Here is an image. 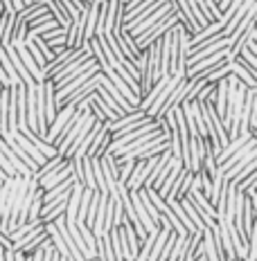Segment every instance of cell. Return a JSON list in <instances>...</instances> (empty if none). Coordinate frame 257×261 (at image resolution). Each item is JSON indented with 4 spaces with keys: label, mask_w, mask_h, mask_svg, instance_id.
I'll use <instances>...</instances> for the list:
<instances>
[{
    "label": "cell",
    "mask_w": 257,
    "mask_h": 261,
    "mask_svg": "<svg viewBox=\"0 0 257 261\" xmlns=\"http://www.w3.org/2000/svg\"><path fill=\"white\" fill-rule=\"evenodd\" d=\"M188 50H190V32L178 23L174 27V47H172V68H169V74L185 77V70H188Z\"/></svg>",
    "instance_id": "6da1fadb"
},
{
    "label": "cell",
    "mask_w": 257,
    "mask_h": 261,
    "mask_svg": "<svg viewBox=\"0 0 257 261\" xmlns=\"http://www.w3.org/2000/svg\"><path fill=\"white\" fill-rule=\"evenodd\" d=\"M154 128H160L158 126V122L156 119H151V117H145L142 122H138L135 126H131V128H124V130H118V133H113L111 135V146H108V151L106 153H115V151L120 149V146H124V144H129V142H133L135 138H140V135H145V133H149V130H154Z\"/></svg>",
    "instance_id": "7a4b0ae2"
},
{
    "label": "cell",
    "mask_w": 257,
    "mask_h": 261,
    "mask_svg": "<svg viewBox=\"0 0 257 261\" xmlns=\"http://www.w3.org/2000/svg\"><path fill=\"white\" fill-rule=\"evenodd\" d=\"M180 18H183V16H180V12H178V9H174L172 14H167L165 18H160V20H158V23H156L154 27H151L149 32H145V34H142V36H138V39H133V41H135V45H138L140 50H145V47H149L151 43H156V41L160 39L162 34H165L167 30H172L174 25H178V23H180Z\"/></svg>",
    "instance_id": "3957f363"
},
{
    "label": "cell",
    "mask_w": 257,
    "mask_h": 261,
    "mask_svg": "<svg viewBox=\"0 0 257 261\" xmlns=\"http://www.w3.org/2000/svg\"><path fill=\"white\" fill-rule=\"evenodd\" d=\"M185 198L190 200V203L194 205V210L199 212V216H201V221L205 223V227H212L217 223V212L215 207H212V203L203 196V192H201L199 187H190V192L185 194Z\"/></svg>",
    "instance_id": "277c9868"
},
{
    "label": "cell",
    "mask_w": 257,
    "mask_h": 261,
    "mask_svg": "<svg viewBox=\"0 0 257 261\" xmlns=\"http://www.w3.org/2000/svg\"><path fill=\"white\" fill-rule=\"evenodd\" d=\"M118 232H120V243H122V257H124V261L135 259V257H138V252H140V239L133 232L131 223L124 219L122 225L118 227Z\"/></svg>",
    "instance_id": "5b68a950"
},
{
    "label": "cell",
    "mask_w": 257,
    "mask_h": 261,
    "mask_svg": "<svg viewBox=\"0 0 257 261\" xmlns=\"http://www.w3.org/2000/svg\"><path fill=\"white\" fill-rule=\"evenodd\" d=\"M174 9H176V5H174V0H165V3H162L160 7L156 9V12H151V14L147 16L145 20H140V23H138V25L133 27V30L129 32V34H131V39H138V36H142V34H145V32H149L151 27H154V25L158 23V20H160V18H165L167 14H172Z\"/></svg>",
    "instance_id": "8992f818"
},
{
    "label": "cell",
    "mask_w": 257,
    "mask_h": 261,
    "mask_svg": "<svg viewBox=\"0 0 257 261\" xmlns=\"http://www.w3.org/2000/svg\"><path fill=\"white\" fill-rule=\"evenodd\" d=\"M176 27V25H174ZM174 27L167 30L160 36V54H158V74L169 77V68H172V47H174Z\"/></svg>",
    "instance_id": "52a82bcc"
},
{
    "label": "cell",
    "mask_w": 257,
    "mask_h": 261,
    "mask_svg": "<svg viewBox=\"0 0 257 261\" xmlns=\"http://www.w3.org/2000/svg\"><path fill=\"white\" fill-rule=\"evenodd\" d=\"M154 162H156V158H147V160H135L133 171H131L129 180L124 182V187H127L129 192H138V189H142V182H145L147 173L151 171Z\"/></svg>",
    "instance_id": "ba28073f"
},
{
    "label": "cell",
    "mask_w": 257,
    "mask_h": 261,
    "mask_svg": "<svg viewBox=\"0 0 257 261\" xmlns=\"http://www.w3.org/2000/svg\"><path fill=\"white\" fill-rule=\"evenodd\" d=\"M100 81H102V70H100V72H95V74H92V77H90L88 81H84V84H81V86H79V88L75 90V92H70V95H68V97H65V99L61 101V106H77L79 101H84L86 97L90 95V92H95V90H97V86H100Z\"/></svg>",
    "instance_id": "9c48e42d"
},
{
    "label": "cell",
    "mask_w": 257,
    "mask_h": 261,
    "mask_svg": "<svg viewBox=\"0 0 257 261\" xmlns=\"http://www.w3.org/2000/svg\"><path fill=\"white\" fill-rule=\"evenodd\" d=\"M183 79V77H178V74H169V79H167V84L162 86V90L158 92V97L154 99V104H151L149 108H147V117H151V119H156L158 115H160V108L165 106V101H167V97L172 95V90L176 88V84Z\"/></svg>",
    "instance_id": "30bf717a"
},
{
    "label": "cell",
    "mask_w": 257,
    "mask_h": 261,
    "mask_svg": "<svg viewBox=\"0 0 257 261\" xmlns=\"http://www.w3.org/2000/svg\"><path fill=\"white\" fill-rule=\"evenodd\" d=\"M75 108H77V106H61V108L57 111V115H54V119L50 122V126H48V133H45V140H48L50 144L54 142V140H57V135L61 133V128L65 126V122L70 119V115L75 113Z\"/></svg>",
    "instance_id": "8fae6325"
},
{
    "label": "cell",
    "mask_w": 257,
    "mask_h": 261,
    "mask_svg": "<svg viewBox=\"0 0 257 261\" xmlns=\"http://www.w3.org/2000/svg\"><path fill=\"white\" fill-rule=\"evenodd\" d=\"M81 43H84V12L65 27V47L75 50V47H81Z\"/></svg>",
    "instance_id": "7c38bea8"
},
{
    "label": "cell",
    "mask_w": 257,
    "mask_h": 261,
    "mask_svg": "<svg viewBox=\"0 0 257 261\" xmlns=\"http://www.w3.org/2000/svg\"><path fill=\"white\" fill-rule=\"evenodd\" d=\"M192 178H194L192 171H188V169L180 171L178 178L172 185V189H169V194L165 196V200H180V198H185V194H188L190 187H192Z\"/></svg>",
    "instance_id": "4fadbf2b"
},
{
    "label": "cell",
    "mask_w": 257,
    "mask_h": 261,
    "mask_svg": "<svg viewBox=\"0 0 257 261\" xmlns=\"http://www.w3.org/2000/svg\"><path fill=\"white\" fill-rule=\"evenodd\" d=\"M147 115H145V111H140V108H135L133 113H127V115H122V117H118L115 122H104L106 124V128H108V133H118V130H124V128H131V126H135L138 122H142Z\"/></svg>",
    "instance_id": "5bb4252c"
},
{
    "label": "cell",
    "mask_w": 257,
    "mask_h": 261,
    "mask_svg": "<svg viewBox=\"0 0 257 261\" xmlns=\"http://www.w3.org/2000/svg\"><path fill=\"white\" fill-rule=\"evenodd\" d=\"M100 160V167H102V176H104V182H106V189L108 192H113L118 185V162L113 155H102L97 158Z\"/></svg>",
    "instance_id": "9a60e30c"
},
{
    "label": "cell",
    "mask_w": 257,
    "mask_h": 261,
    "mask_svg": "<svg viewBox=\"0 0 257 261\" xmlns=\"http://www.w3.org/2000/svg\"><path fill=\"white\" fill-rule=\"evenodd\" d=\"M108 146H111V133H108L106 124H102V128L97 130L95 140H92V144H90V149H88L86 155L88 158H102V155H106Z\"/></svg>",
    "instance_id": "2e32d148"
},
{
    "label": "cell",
    "mask_w": 257,
    "mask_h": 261,
    "mask_svg": "<svg viewBox=\"0 0 257 261\" xmlns=\"http://www.w3.org/2000/svg\"><path fill=\"white\" fill-rule=\"evenodd\" d=\"M14 45V50L18 52V57H20V61H23V65L27 68V72L32 74V79L36 81V84H41V81H45L43 79V72H41V68L34 63V59H32V54L27 52V47H25V43H12Z\"/></svg>",
    "instance_id": "e0dca14e"
},
{
    "label": "cell",
    "mask_w": 257,
    "mask_h": 261,
    "mask_svg": "<svg viewBox=\"0 0 257 261\" xmlns=\"http://www.w3.org/2000/svg\"><path fill=\"white\" fill-rule=\"evenodd\" d=\"M3 50H5V54H7V57H9V61H12L14 70H16V74H18V79H20V84H23V86H34L36 81L32 79V74H30V72H27V68L23 65V61H20L18 52L14 50V45H5Z\"/></svg>",
    "instance_id": "ac0fdd59"
},
{
    "label": "cell",
    "mask_w": 257,
    "mask_h": 261,
    "mask_svg": "<svg viewBox=\"0 0 257 261\" xmlns=\"http://www.w3.org/2000/svg\"><path fill=\"white\" fill-rule=\"evenodd\" d=\"M9 138H12V140H14V142H16V144H18V146H20V151H25V153H27V155H30V158H32V160H34V162H36V165H39V167H41V165H43V162H45V160H48V158H45V155H43V153H41V151H39V149H36V146H34V144H32V142H30V140H27V138H25V135H23V133H18V130H12V133H9Z\"/></svg>",
    "instance_id": "d6986e66"
},
{
    "label": "cell",
    "mask_w": 257,
    "mask_h": 261,
    "mask_svg": "<svg viewBox=\"0 0 257 261\" xmlns=\"http://www.w3.org/2000/svg\"><path fill=\"white\" fill-rule=\"evenodd\" d=\"M129 198H131V205H133V212H135V216H138L140 225L147 230V234H149V232H156V230H158V225L149 219V214H147V210H145V205H142V200H140L138 192H129Z\"/></svg>",
    "instance_id": "ffe728a7"
},
{
    "label": "cell",
    "mask_w": 257,
    "mask_h": 261,
    "mask_svg": "<svg viewBox=\"0 0 257 261\" xmlns=\"http://www.w3.org/2000/svg\"><path fill=\"white\" fill-rule=\"evenodd\" d=\"M68 178H73V173H70V160L65 162L63 167H59V169L50 171V173H48V176H43L41 180H36V182H39V187L43 189V192H45V189L54 187V185H59V182L68 180Z\"/></svg>",
    "instance_id": "44dd1931"
},
{
    "label": "cell",
    "mask_w": 257,
    "mask_h": 261,
    "mask_svg": "<svg viewBox=\"0 0 257 261\" xmlns=\"http://www.w3.org/2000/svg\"><path fill=\"white\" fill-rule=\"evenodd\" d=\"M115 41H118V45H120V52H122V57L124 59H129L131 63H135L138 61V57H140V47L135 45V41L131 39V34L129 32H122L120 36H115Z\"/></svg>",
    "instance_id": "7402d4cb"
},
{
    "label": "cell",
    "mask_w": 257,
    "mask_h": 261,
    "mask_svg": "<svg viewBox=\"0 0 257 261\" xmlns=\"http://www.w3.org/2000/svg\"><path fill=\"white\" fill-rule=\"evenodd\" d=\"M0 151H3V155H5V158H7V160H9V165H12V167H14V169H16V173H18V176L32 178V171H30V169H27V167L23 165V162H20V158H18V155H16V153H14V151H12V146H9L7 142H5V140H3V138H0Z\"/></svg>",
    "instance_id": "603a6c76"
},
{
    "label": "cell",
    "mask_w": 257,
    "mask_h": 261,
    "mask_svg": "<svg viewBox=\"0 0 257 261\" xmlns=\"http://www.w3.org/2000/svg\"><path fill=\"white\" fill-rule=\"evenodd\" d=\"M221 30H223V25L219 23V20H215V23H210V25H205V27H201L199 32L190 34V47H192V45H199V43L212 39V36H217Z\"/></svg>",
    "instance_id": "cb8c5ba5"
},
{
    "label": "cell",
    "mask_w": 257,
    "mask_h": 261,
    "mask_svg": "<svg viewBox=\"0 0 257 261\" xmlns=\"http://www.w3.org/2000/svg\"><path fill=\"white\" fill-rule=\"evenodd\" d=\"M257 3V0H244V3L242 5H239V9H237V12H235L232 14V18L230 20H228V23L226 25H223V30H221V34L223 36H230L232 34V30H235V27H237L239 23H242V18H244V16H246V12H248V9L250 7H253V5Z\"/></svg>",
    "instance_id": "d4e9b609"
},
{
    "label": "cell",
    "mask_w": 257,
    "mask_h": 261,
    "mask_svg": "<svg viewBox=\"0 0 257 261\" xmlns=\"http://www.w3.org/2000/svg\"><path fill=\"white\" fill-rule=\"evenodd\" d=\"M180 171H183V165H180V160H178V158H174V165H172V169L167 171L165 180H162V182H160V187L156 189L158 196H160L162 200H165V196L169 194V189H172V185H174V180H176V178H178V173H180Z\"/></svg>",
    "instance_id": "484cf974"
},
{
    "label": "cell",
    "mask_w": 257,
    "mask_h": 261,
    "mask_svg": "<svg viewBox=\"0 0 257 261\" xmlns=\"http://www.w3.org/2000/svg\"><path fill=\"white\" fill-rule=\"evenodd\" d=\"M65 162H68V158H63V155H52V158H48V160L43 162V165L39 167V169H36L34 173H32V178H34V180H41L43 176H48V173H50V171L59 169V167H63Z\"/></svg>",
    "instance_id": "4316f807"
},
{
    "label": "cell",
    "mask_w": 257,
    "mask_h": 261,
    "mask_svg": "<svg viewBox=\"0 0 257 261\" xmlns=\"http://www.w3.org/2000/svg\"><path fill=\"white\" fill-rule=\"evenodd\" d=\"M45 5H48V12L52 14V18L57 20V23L61 25V27H68L70 23H73V18L68 16V12L63 9V5L59 3V0H48Z\"/></svg>",
    "instance_id": "83f0119b"
},
{
    "label": "cell",
    "mask_w": 257,
    "mask_h": 261,
    "mask_svg": "<svg viewBox=\"0 0 257 261\" xmlns=\"http://www.w3.org/2000/svg\"><path fill=\"white\" fill-rule=\"evenodd\" d=\"M250 160H257V146H255V149H250L248 153H244V155L239 158V160L235 162V165H232V167H230V169H228V171H223V178H226V180H232V178L237 176V173L242 171V169H244L246 165H248Z\"/></svg>",
    "instance_id": "f1b7e54d"
},
{
    "label": "cell",
    "mask_w": 257,
    "mask_h": 261,
    "mask_svg": "<svg viewBox=\"0 0 257 261\" xmlns=\"http://www.w3.org/2000/svg\"><path fill=\"white\" fill-rule=\"evenodd\" d=\"M178 203H180V207H183V212H185V216H188V219H190V223H192V225L196 227V230L205 232V230H207V227H205V223H203V221H201V216H199V212H196V210H194V205H192V203H190V200H188V198H180V200H178Z\"/></svg>",
    "instance_id": "f546056e"
},
{
    "label": "cell",
    "mask_w": 257,
    "mask_h": 261,
    "mask_svg": "<svg viewBox=\"0 0 257 261\" xmlns=\"http://www.w3.org/2000/svg\"><path fill=\"white\" fill-rule=\"evenodd\" d=\"M196 5H199L201 14H203V18L207 23H215V20L221 18V12H219V7H217V0H196Z\"/></svg>",
    "instance_id": "4dcf8cb0"
},
{
    "label": "cell",
    "mask_w": 257,
    "mask_h": 261,
    "mask_svg": "<svg viewBox=\"0 0 257 261\" xmlns=\"http://www.w3.org/2000/svg\"><path fill=\"white\" fill-rule=\"evenodd\" d=\"M167 234H169V227H160V230H158V237H156L154 246H151V250H149V257H147V261H158V257H160V250H162V246H165V241H167Z\"/></svg>",
    "instance_id": "1f68e13d"
},
{
    "label": "cell",
    "mask_w": 257,
    "mask_h": 261,
    "mask_svg": "<svg viewBox=\"0 0 257 261\" xmlns=\"http://www.w3.org/2000/svg\"><path fill=\"white\" fill-rule=\"evenodd\" d=\"M14 34V14H5V23L0 27V47L9 45Z\"/></svg>",
    "instance_id": "d6a6232c"
},
{
    "label": "cell",
    "mask_w": 257,
    "mask_h": 261,
    "mask_svg": "<svg viewBox=\"0 0 257 261\" xmlns=\"http://www.w3.org/2000/svg\"><path fill=\"white\" fill-rule=\"evenodd\" d=\"M203 257L205 261H221L219 259V252H217V248H215V241H212V234H210V227L203 232Z\"/></svg>",
    "instance_id": "836d02e7"
},
{
    "label": "cell",
    "mask_w": 257,
    "mask_h": 261,
    "mask_svg": "<svg viewBox=\"0 0 257 261\" xmlns=\"http://www.w3.org/2000/svg\"><path fill=\"white\" fill-rule=\"evenodd\" d=\"M27 39V23L25 18H20L18 14H14V34H12V43H25ZM9 43V45H12Z\"/></svg>",
    "instance_id": "e575fe53"
},
{
    "label": "cell",
    "mask_w": 257,
    "mask_h": 261,
    "mask_svg": "<svg viewBox=\"0 0 257 261\" xmlns=\"http://www.w3.org/2000/svg\"><path fill=\"white\" fill-rule=\"evenodd\" d=\"M0 65H3V70H5V74H7L9 84H12V86H16V84H20L18 74H16L14 65H12V61H9V57H7V54H5V50H3V47H0Z\"/></svg>",
    "instance_id": "d590c367"
},
{
    "label": "cell",
    "mask_w": 257,
    "mask_h": 261,
    "mask_svg": "<svg viewBox=\"0 0 257 261\" xmlns=\"http://www.w3.org/2000/svg\"><path fill=\"white\" fill-rule=\"evenodd\" d=\"M215 92H217V81L215 84H210V81H205L203 86H201V90L196 92V99L194 101H215Z\"/></svg>",
    "instance_id": "8d00e7d4"
},
{
    "label": "cell",
    "mask_w": 257,
    "mask_h": 261,
    "mask_svg": "<svg viewBox=\"0 0 257 261\" xmlns=\"http://www.w3.org/2000/svg\"><path fill=\"white\" fill-rule=\"evenodd\" d=\"M138 196H140V200H142V205H145V210H147V214H149V219L156 223L158 225V221H160V212H158L156 207H154V203L149 200V196H147V192L145 189H138Z\"/></svg>",
    "instance_id": "74e56055"
},
{
    "label": "cell",
    "mask_w": 257,
    "mask_h": 261,
    "mask_svg": "<svg viewBox=\"0 0 257 261\" xmlns=\"http://www.w3.org/2000/svg\"><path fill=\"white\" fill-rule=\"evenodd\" d=\"M59 3L63 5V9L68 12L70 18H77L81 12H86V5L81 0H59Z\"/></svg>",
    "instance_id": "f35d334b"
},
{
    "label": "cell",
    "mask_w": 257,
    "mask_h": 261,
    "mask_svg": "<svg viewBox=\"0 0 257 261\" xmlns=\"http://www.w3.org/2000/svg\"><path fill=\"white\" fill-rule=\"evenodd\" d=\"M25 47H27V52L32 54V59H34V63L39 65V68H41V72H43V68H45V65H48V61H45V57H43V54H41V50H39V47H36L32 41H25Z\"/></svg>",
    "instance_id": "ab89813d"
},
{
    "label": "cell",
    "mask_w": 257,
    "mask_h": 261,
    "mask_svg": "<svg viewBox=\"0 0 257 261\" xmlns=\"http://www.w3.org/2000/svg\"><path fill=\"white\" fill-rule=\"evenodd\" d=\"M253 185H257V171H253L250 176H246L244 180H239V182H232V187L237 189V192H246L248 187H253Z\"/></svg>",
    "instance_id": "60d3db41"
},
{
    "label": "cell",
    "mask_w": 257,
    "mask_h": 261,
    "mask_svg": "<svg viewBox=\"0 0 257 261\" xmlns=\"http://www.w3.org/2000/svg\"><path fill=\"white\" fill-rule=\"evenodd\" d=\"M253 171H257V160H250L248 165H246L244 169L239 171V173H237V176L232 178L230 182H239V180H244V178H246V176H250V173H253Z\"/></svg>",
    "instance_id": "b9f144b4"
},
{
    "label": "cell",
    "mask_w": 257,
    "mask_h": 261,
    "mask_svg": "<svg viewBox=\"0 0 257 261\" xmlns=\"http://www.w3.org/2000/svg\"><path fill=\"white\" fill-rule=\"evenodd\" d=\"M0 169L5 171V176H7V178H14V176H18L14 167L9 165V160H7V158H5V155H3V151H0Z\"/></svg>",
    "instance_id": "7bdbcfd3"
},
{
    "label": "cell",
    "mask_w": 257,
    "mask_h": 261,
    "mask_svg": "<svg viewBox=\"0 0 257 261\" xmlns=\"http://www.w3.org/2000/svg\"><path fill=\"white\" fill-rule=\"evenodd\" d=\"M9 79H7V74H5V70H3V65H0V88H9Z\"/></svg>",
    "instance_id": "ee69618b"
},
{
    "label": "cell",
    "mask_w": 257,
    "mask_h": 261,
    "mask_svg": "<svg viewBox=\"0 0 257 261\" xmlns=\"http://www.w3.org/2000/svg\"><path fill=\"white\" fill-rule=\"evenodd\" d=\"M3 259H5V261H14V250H12V248L5 250V252H3Z\"/></svg>",
    "instance_id": "f6af8a7d"
},
{
    "label": "cell",
    "mask_w": 257,
    "mask_h": 261,
    "mask_svg": "<svg viewBox=\"0 0 257 261\" xmlns=\"http://www.w3.org/2000/svg\"><path fill=\"white\" fill-rule=\"evenodd\" d=\"M14 261H30V257L23 254V252H16V250H14Z\"/></svg>",
    "instance_id": "bcb514c9"
},
{
    "label": "cell",
    "mask_w": 257,
    "mask_h": 261,
    "mask_svg": "<svg viewBox=\"0 0 257 261\" xmlns=\"http://www.w3.org/2000/svg\"><path fill=\"white\" fill-rule=\"evenodd\" d=\"M3 23H5V12L0 9V27H3Z\"/></svg>",
    "instance_id": "7dc6e473"
},
{
    "label": "cell",
    "mask_w": 257,
    "mask_h": 261,
    "mask_svg": "<svg viewBox=\"0 0 257 261\" xmlns=\"http://www.w3.org/2000/svg\"><path fill=\"white\" fill-rule=\"evenodd\" d=\"M5 178H7V176H5V171H3V169H0V182H3V180H5Z\"/></svg>",
    "instance_id": "c3c4849f"
},
{
    "label": "cell",
    "mask_w": 257,
    "mask_h": 261,
    "mask_svg": "<svg viewBox=\"0 0 257 261\" xmlns=\"http://www.w3.org/2000/svg\"><path fill=\"white\" fill-rule=\"evenodd\" d=\"M59 261H68V257H61V254H59Z\"/></svg>",
    "instance_id": "681fc988"
},
{
    "label": "cell",
    "mask_w": 257,
    "mask_h": 261,
    "mask_svg": "<svg viewBox=\"0 0 257 261\" xmlns=\"http://www.w3.org/2000/svg\"><path fill=\"white\" fill-rule=\"evenodd\" d=\"M232 261H244V259H242V257H237V259H232Z\"/></svg>",
    "instance_id": "f907efd6"
},
{
    "label": "cell",
    "mask_w": 257,
    "mask_h": 261,
    "mask_svg": "<svg viewBox=\"0 0 257 261\" xmlns=\"http://www.w3.org/2000/svg\"><path fill=\"white\" fill-rule=\"evenodd\" d=\"M3 250H5V248H3V246H0V252H3Z\"/></svg>",
    "instance_id": "816d5d0a"
},
{
    "label": "cell",
    "mask_w": 257,
    "mask_h": 261,
    "mask_svg": "<svg viewBox=\"0 0 257 261\" xmlns=\"http://www.w3.org/2000/svg\"><path fill=\"white\" fill-rule=\"evenodd\" d=\"M129 261H135V259H129Z\"/></svg>",
    "instance_id": "f5cc1de1"
},
{
    "label": "cell",
    "mask_w": 257,
    "mask_h": 261,
    "mask_svg": "<svg viewBox=\"0 0 257 261\" xmlns=\"http://www.w3.org/2000/svg\"><path fill=\"white\" fill-rule=\"evenodd\" d=\"M68 261H73V259H68Z\"/></svg>",
    "instance_id": "db71d44e"
},
{
    "label": "cell",
    "mask_w": 257,
    "mask_h": 261,
    "mask_svg": "<svg viewBox=\"0 0 257 261\" xmlns=\"http://www.w3.org/2000/svg\"><path fill=\"white\" fill-rule=\"evenodd\" d=\"M0 185H3V182H0Z\"/></svg>",
    "instance_id": "11a10c76"
}]
</instances>
